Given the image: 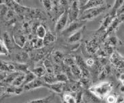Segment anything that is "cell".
Masks as SVG:
<instances>
[{
  "instance_id": "37",
  "label": "cell",
  "mask_w": 124,
  "mask_h": 103,
  "mask_svg": "<svg viewBox=\"0 0 124 103\" xmlns=\"http://www.w3.org/2000/svg\"><path fill=\"white\" fill-rule=\"evenodd\" d=\"M87 67H92L95 65V60L93 58H89L85 61Z\"/></svg>"
},
{
  "instance_id": "46",
  "label": "cell",
  "mask_w": 124,
  "mask_h": 103,
  "mask_svg": "<svg viewBox=\"0 0 124 103\" xmlns=\"http://www.w3.org/2000/svg\"></svg>"
},
{
  "instance_id": "9",
  "label": "cell",
  "mask_w": 124,
  "mask_h": 103,
  "mask_svg": "<svg viewBox=\"0 0 124 103\" xmlns=\"http://www.w3.org/2000/svg\"><path fill=\"white\" fill-rule=\"evenodd\" d=\"M115 17L111 16L110 13L107 14L105 16L102 18V20L101 21V26L98 28V30L96 31V34H100L102 32H105V30L107 29V28L109 26V25L111 24V22H113V20H114Z\"/></svg>"
},
{
  "instance_id": "14",
  "label": "cell",
  "mask_w": 124,
  "mask_h": 103,
  "mask_svg": "<svg viewBox=\"0 0 124 103\" xmlns=\"http://www.w3.org/2000/svg\"><path fill=\"white\" fill-rule=\"evenodd\" d=\"M46 87L50 89L52 91L57 94H61L62 92V91L64 89L65 87V83L62 82H56V83L52 84H46Z\"/></svg>"
},
{
  "instance_id": "3",
  "label": "cell",
  "mask_w": 124,
  "mask_h": 103,
  "mask_svg": "<svg viewBox=\"0 0 124 103\" xmlns=\"http://www.w3.org/2000/svg\"><path fill=\"white\" fill-rule=\"evenodd\" d=\"M68 11V14H69V22H73L74 21L77 20L79 18V16L80 15L81 8L78 1L77 0H74L71 3Z\"/></svg>"
},
{
  "instance_id": "11",
  "label": "cell",
  "mask_w": 124,
  "mask_h": 103,
  "mask_svg": "<svg viewBox=\"0 0 124 103\" xmlns=\"http://www.w3.org/2000/svg\"><path fill=\"white\" fill-rule=\"evenodd\" d=\"M110 61L111 63L118 69L124 68V59H122L121 55L117 52H114L111 55Z\"/></svg>"
},
{
  "instance_id": "22",
  "label": "cell",
  "mask_w": 124,
  "mask_h": 103,
  "mask_svg": "<svg viewBox=\"0 0 124 103\" xmlns=\"http://www.w3.org/2000/svg\"><path fill=\"white\" fill-rule=\"evenodd\" d=\"M54 98V95L50 94L49 96L41 98H37L35 100H32L25 103H50Z\"/></svg>"
},
{
  "instance_id": "7",
  "label": "cell",
  "mask_w": 124,
  "mask_h": 103,
  "mask_svg": "<svg viewBox=\"0 0 124 103\" xmlns=\"http://www.w3.org/2000/svg\"><path fill=\"white\" fill-rule=\"evenodd\" d=\"M41 87H46V83L44 80H41L39 77H36L34 80L24 85L23 86V89L25 91H29L39 88Z\"/></svg>"
},
{
  "instance_id": "1",
  "label": "cell",
  "mask_w": 124,
  "mask_h": 103,
  "mask_svg": "<svg viewBox=\"0 0 124 103\" xmlns=\"http://www.w3.org/2000/svg\"><path fill=\"white\" fill-rule=\"evenodd\" d=\"M88 90L99 99H105L113 90V84L109 82H102L96 86L89 88Z\"/></svg>"
},
{
  "instance_id": "8",
  "label": "cell",
  "mask_w": 124,
  "mask_h": 103,
  "mask_svg": "<svg viewBox=\"0 0 124 103\" xmlns=\"http://www.w3.org/2000/svg\"><path fill=\"white\" fill-rule=\"evenodd\" d=\"M99 49L98 42L96 38H93L85 42V49L89 54H96Z\"/></svg>"
},
{
  "instance_id": "42",
  "label": "cell",
  "mask_w": 124,
  "mask_h": 103,
  "mask_svg": "<svg viewBox=\"0 0 124 103\" xmlns=\"http://www.w3.org/2000/svg\"><path fill=\"white\" fill-rule=\"evenodd\" d=\"M120 91H121L122 93H124V86L122 85V86L120 88Z\"/></svg>"
},
{
  "instance_id": "20",
  "label": "cell",
  "mask_w": 124,
  "mask_h": 103,
  "mask_svg": "<svg viewBox=\"0 0 124 103\" xmlns=\"http://www.w3.org/2000/svg\"><path fill=\"white\" fill-rule=\"evenodd\" d=\"M70 70L71 74L74 77H75L76 78L80 80L81 77V71L80 67L78 66L76 63H75L70 67Z\"/></svg>"
},
{
  "instance_id": "19",
  "label": "cell",
  "mask_w": 124,
  "mask_h": 103,
  "mask_svg": "<svg viewBox=\"0 0 124 103\" xmlns=\"http://www.w3.org/2000/svg\"><path fill=\"white\" fill-rule=\"evenodd\" d=\"M124 3V0H115V3L113 4V6L111 9L110 14L113 16L116 17V13L118 10L121 7Z\"/></svg>"
},
{
  "instance_id": "16",
  "label": "cell",
  "mask_w": 124,
  "mask_h": 103,
  "mask_svg": "<svg viewBox=\"0 0 124 103\" xmlns=\"http://www.w3.org/2000/svg\"><path fill=\"white\" fill-rule=\"evenodd\" d=\"M104 43L108 44L109 45H111V46L113 47L121 45V40L118 39V37L117 36H115V34H113V33L109 34L107 37V39L104 40Z\"/></svg>"
},
{
  "instance_id": "25",
  "label": "cell",
  "mask_w": 124,
  "mask_h": 103,
  "mask_svg": "<svg viewBox=\"0 0 124 103\" xmlns=\"http://www.w3.org/2000/svg\"><path fill=\"white\" fill-rule=\"evenodd\" d=\"M24 77H25V73H20L12 82V85L15 87L23 86L24 80Z\"/></svg>"
},
{
  "instance_id": "23",
  "label": "cell",
  "mask_w": 124,
  "mask_h": 103,
  "mask_svg": "<svg viewBox=\"0 0 124 103\" xmlns=\"http://www.w3.org/2000/svg\"><path fill=\"white\" fill-rule=\"evenodd\" d=\"M31 71L37 76V77H42L46 73V70L44 67V65L43 66H37L34 67L33 70H31Z\"/></svg>"
},
{
  "instance_id": "29",
  "label": "cell",
  "mask_w": 124,
  "mask_h": 103,
  "mask_svg": "<svg viewBox=\"0 0 124 103\" xmlns=\"http://www.w3.org/2000/svg\"><path fill=\"white\" fill-rule=\"evenodd\" d=\"M45 69L46 70V73H54V65L52 64L50 61L49 59L44 60L43 62Z\"/></svg>"
},
{
  "instance_id": "35",
  "label": "cell",
  "mask_w": 124,
  "mask_h": 103,
  "mask_svg": "<svg viewBox=\"0 0 124 103\" xmlns=\"http://www.w3.org/2000/svg\"><path fill=\"white\" fill-rule=\"evenodd\" d=\"M60 3H61V6L65 10H67L70 6L71 1L70 0H60Z\"/></svg>"
},
{
  "instance_id": "18",
  "label": "cell",
  "mask_w": 124,
  "mask_h": 103,
  "mask_svg": "<svg viewBox=\"0 0 124 103\" xmlns=\"http://www.w3.org/2000/svg\"><path fill=\"white\" fill-rule=\"evenodd\" d=\"M42 77H43V80L45 82V83L47 84H52L57 82L56 75L54 73H46Z\"/></svg>"
},
{
  "instance_id": "27",
  "label": "cell",
  "mask_w": 124,
  "mask_h": 103,
  "mask_svg": "<svg viewBox=\"0 0 124 103\" xmlns=\"http://www.w3.org/2000/svg\"><path fill=\"white\" fill-rule=\"evenodd\" d=\"M42 2V5L44 6V9L46 10L47 13H49L50 16L52 17L51 13H52V10H53V5L51 0H41Z\"/></svg>"
},
{
  "instance_id": "43",
  "label": "cell",
  "mask_w": 124,
  "mask_h": 103,
  "mask_svg": "<svg viewBox=\"0 0 124 103\" xmlns=\"http://www.w3.org/2000/svg\"><path fill=\"white\" fill-rule=\"evenodd\" d=\"M79 103H85V101H84V98H83V100H81V102H79Z\"/></svg>"
},
{
  "instance_id": "38",
  "label": "cell",
  "mask_w": 124,
  "mask_h": 103,
  "mask_svg": "<svg viewBox=\"0 0 124 103\" xmlns=\"http://www.w3.org/2000/svg\"><path fill=\"white\" fill-rule=\"evenodd\" d=\"M124 103V97L121 95H119L117 97L116 103Z\"/></svg>"
},
{
  "instance_id": "2",
  "label": "cell",
  "mask_w": 124,
  "mask_h": 103,
  "mask_svg": "<svg viewBox=\"0 0 124 103\" xmlns=\"http://www.w3.org/2000/svg\"><path fill=\"white\" fill-rule=\"evenodd\" d=\"M109 6H110L105 4L102 6L96 7H92V8L84 10L80 13L78 20L83 21V22L86 21V20H92L95 18L99 16L104 12L107 11L109 8Z\"/></svg>"
},
{
  "instance_id": "31",
  "label": "cell",
  "mask_w": 124,
  "mask_h": 103,
  "mask_svg": "<svg viewBox=\"0 0 124 103\" xmlns=\"http://www.w3.org/2000/svg\"><path fill=\"white\" fill-rule=\"evenodd\" d=\"M64 101L66 103H77L75 97L70 93H65L63 96Z\"/></svg>"
},
{
  "instance_id": "30",
  "label": "cell",
  "mask_w": 124,
  "mask_h": 103,
  "mask_svg": "<svg viewBox=\"0 0 124 103\" xmlns=\"http://www.w3.org/2000/svg\"><path fill=\"white\" fill-rule=\"evenodd\" d=\"M55 75H56V77L57 82H58L66 83L69 80L68 76L65 73L62 72V71H61V72L57 73V74H55Z\"/></svg>"
},
{
  "instance_id": "13",
  "label": "cell",
  "mask_w": 124,
  "mask_h": 103,
  "mask_svg": "<svg viewBox=\"0 0 124 103\" xmlns=\"http://www.w3.org/2000/svg\"><path fill=\"white\" fill-rule=\"evenodd\" d=\"M14 40L16 45L20 48H24L25 45L27 43V39L23 34L21 32H16L14 34Z\"/></svg>"
},
{
  "instance_id": "34",
  "label": "cell",
  "mask_w": 124,
  "mask_h": 103,
  "mask_svg": "<svg viewBox=\"0 0 124 103\" xmlns=\"http://www.w3.org/2000/svg\"><path fill=\"white\" fill-rule=\"evenodd\" d=\"M75 63L79 67H87V65H86V63H85V61L81 56H76L75 57Z\"/></svg>"
},
{
  "instance_id": "17",
  "label": "cell",
  "mask_w": 124,
  "mask_h": 103,
  "mask_svg": "<svg viewBox=\"0 0 124 103\" xmlns=\"http://www.w3.org/2000/svg\"><path fill=\"white\" fill-rule=\"evenodd\" d=\"M56 40V36L52 32L47 30V33H46V36L44 38V39H43L44 46H47V45H49L50 44L54 43Z\"/></svg>"
},
{
  "instance_id": "5",
  "label": "cell",
  "mask_w": 124,
  "mask_h": 103,
  "mask_svg": "<svg viewBox=\"0 0 124 103\" xmlns=\"http://www.w3.org/2000/svg\"><path fill=\"white\" fill-rule=\"evenodd\" d=\"M83 21L77 20L74 21L73 22H70L69 25L65 28V29L61 32V34L66 37H69L72 34H73L75 32H76L77 30L80 29L81 27L84 26Z\"/></svg>"
},
{
  "instance_id": "24",
  "label": "cell",
  "mask_w": 124,
  "mask_h": 103,
  "mask_svg": "<svg viewBox=\"0 0 124 103\" xmlns=\"http://www.w3.org/2000/svg\"><path fill=\"white\" fill-rule=\"evenodd\" d=\"M47 32V30H46V27L44 24H39L37 28L35 33H36V36H37V38L41 39H44Z\"/></svg>"
},
{
  "instance_id": "21",
  "label": "cell",
  "mask_w": 124,
  "mask_h": 103,
  "mask_svg": "<svg viewBox=\"0 0 124 103\" xmlns=\"http://www.w3.org/2000/svg\"><path fill=\"white\" fill-rule=\"evenodd\" d=\"M64 54L61 51H55L52 53V58L54 60V63L56 64H60L61 62H62L64 59Z\"/></svg>"
},
{
  "instance_id": "39",
  "label": "cell",
  "mask_w": 124,
  "mask_h": 103,
  "mask_svg": "<svg viewBox=\"0 0 124 103\" xmlns=\"http://www.w3.org/2000/svg\"><path fill=\"white\" fill-rule=\"evenodd\" d=\"M77 1H78L79 5L80 6V8H82L86 4V3H87L88 0H77Z\"/></svg>"
},
{
  "instance_id": "4",
  "label": "cell",
  "mask_w": 124,
  "mask_h": 103,
  "mask_svg": "<svg viewBox=\"0 0 124 103\" xmlns=\"http://www.w3.org/2000/svg\"><path fill=\"white\" fill-rule=\"evenodd\" d=\"M69 22L68 11L65 10L60 16L58 18L56 23L55 25V32L56 33L62 32L67 27L68 22Z\"/></svg>"
},
{
  "instance_id": "40",
  "label": "cell",
  "mask_w": 124,
  "mask_h": 103,
  "mask_svg": "<svg viewBox=\"0 0 124 103\" xmlns=\"http://www.w3.org/2000/svg\"><path fill=\"white\" fill-rule=\"evenodd\" d=\"M119 80L121 81V82H123L124 80V72L123 73H121L120 75H119Z\"/></svg>"
},
{
  "instance_id": "33",
  "label": "cell",
  "mask_w": 124,
  "mask_h": 103,
  "mask_svg": "<svg viewBox=\"0 0 124 103\" xmlns=\"http://www.w3.org/2000/svg\"><path fill=\"white\" fill-rule=\"evenodd\" d=\"M62 63L65 66L70 67L71 65H73V64L75 63V59L70 57H64L63 60H62Z\"/></svg>"
},
{
  "instance_id": "6",
  "label": "cell",
  "mask_w": 124,
  "mask_h": 103,
  "mask_svg": "<svg viewBox=\"0 0 124 103\" xmlns=\"http://www.w3.org/2000/svg\"><path fill=\"white\" fill-rule=\"evenodd\" d=\"M85 26H84L83 27H81L80 29L77 30L76 32H75L73 34L70 35L68 37L67 43L69 44H75L81 40V39L83 38L84 32H85Z\"/></svg>"
},
{
  "instance_id": "36",
  "label": "cell",
  "mask_w": 124,
  "mask_h": 103,
  "mask_svg": "<svg viewBox=\"0 0 124 103\" xmlns=\"http://www.w3.org/2000/svg\"><path fill=\"white\" fill-rule=\"evenodd\" d=\"M106 101L107 103H116V99H117V97L115 94H108L107 97H106Z\"/></svg>"
},
{
  "instance_id": "45",
  "label": "cell",
  "mask_w": 124,
  "mask_h": 103,
  "mask_svg": "<svg viewBox=\"0 0 124 103\" xmlns=\"http://www.w3.org/2000/svg\"><path fill=\"white\" fill-rule=\"evenodd\" d=\"M70 1H71V2H72V1H74V0H70Z\"/></svg>"
},
{
  "instance_id": "12",
  "label": "cell",
  "mask_w": 124,
  "mask_h": 103,
  "mask_svg": "<svg viewBox=\"0 0 124 103\" xmlns=\"http://www.w3.org/2000/svg\"><path fill=\"white\" fill-rule=\"evenodd\" d=\"M105 4H106L105 0H88L86 4L82 8H81V12L85 10L90 9V8H92V7L102 6Z\"/></svg>"
},
{
  "instance_id": "26",
  "label": "cell",
  "mask_w": 124,
  "mask_h": 103,
  "mask_svg": "<svg viewBox=\"0 0 124 103\" xmlns=\"http://www.w3.org/2000/svg\"><path fill=\"white\" fill-rule=\"evenodd\" d=\"M3 41L8 48V49L10 51V49H12L13 47V44H12V41L10 34L6 32H4L3 34Z\"/></svg>"
},
{
  "instance_id": "41",
  "label": "cell",
  "mask_w": 124,
  "mask_h": 103,
  "mask_svg": "<svg viewBox=\"0 0 124 103\" xmlns=\"http://www.w3.org/2000/svg\"><path fill=\"white\" fill-rule=\"evenodd\" d=\"M13 1H14V2H16V3H18V4H21L22 3V1L23 0H12Z\"/></svg>"
},
{
  "instance_id": "15",
  "label": "cell",
  "mask_w": 124,
  "mask_h": 103,
  "mask_svg": "<svg viewBox=\"0 0 124 103\" xmlns=\"http://www.w3.org/2000/svg\"><path fill=\"white\" fill-rule=\"evenodd\" d=\"M29 55L27 52H20L14 54V59L17 63H24L29 59Z\"/></svg>"
},
{
  "instance_id": "28",
  "label": "cell",
  "mask_w": 124,
  "mask_h": 103,
  "mask_svg": "<svg viewBox=\"0 0 124 103\" xmlns=\"http://www.w3.org/2000/svg\"><path fill=\"white\" fill-rule=\"evenodd\" d=\"M36 77H37V76L31 71H29L28 70L27 72L25 73V77H24V80L23 84V86L22 87H23L24 85H26L28 83L31 82V81L34 80Z\"/></svg>"
},
{
  "instance_id": "10",
  "label": "cell",
  "mask_w": 124,
  "mask_h": 103,
  "mask_svg": "<svg viewBox=\"0 0 124 103\" xmlns=\"http://www.w3.org/2000/svg\"><path fill=\"white\" fill-rule=\"evenodd\" d=\"M121 23V22H120V20H119V18H118L117 17H115L114 18V20H113V22H112L111 24L109 25V26L107 28V29L105 30L103 36H102V37H101L102 40L104 41V40L107 39V37L109 34L113 33L115 30L117 28L118 26H119V24Z\"/></svg>"
},
{
  "instance_id": "32",
  "label": "cell",
  "mask_w": 124,
  "mask_h": 103,
  "mask_svg": "<svg viewBox=\"0 0 124 103\" xmlns=\"http://www.w3.org/2000/svg\"><path fill=\"white\" fill-rule=\"evenodd\" d=\"M9 50L3 43V40L0 39V55H8Z\"/></svg>"
},
{
  "instance_id": "44",
  "label": "cell",
  "mask_w": 124,
  "mask_h": 103,
  "mask_svg": "<svg viewBox=\"0 0 124 103\" xmlns=\"http://www.w3.org/2000/svg\"><path fill=\"white\" fill-rule=\"evenodd\" d=\"M121 83H122V85H124V80L123 81V82H121Z\"/></svg>"
}]
</instances>
